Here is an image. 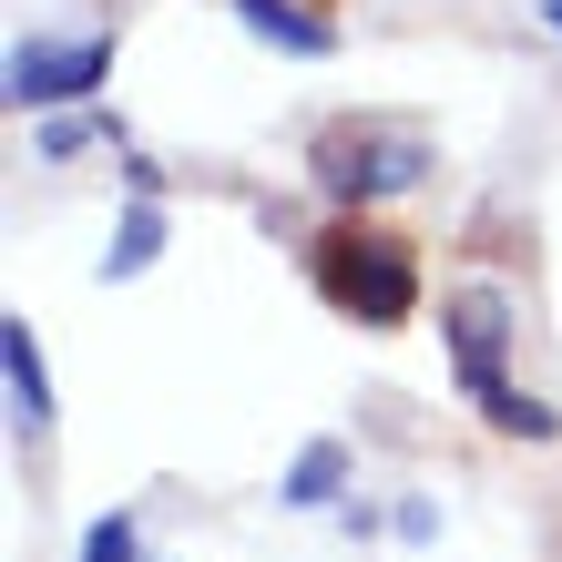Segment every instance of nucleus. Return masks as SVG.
Masks as SVG:
<instances>
[{
    "mask_svg": "<svg viewBox=\"0 0 562 562\" xmlns=\"http://www.w3.org/2000/svg\"><path fill=\"white\" fill-rule=\"evenodd\" d=\"M307 277H317V296H327L348 327H409V317H419V246L400 236V225L358 215V205H348L338 225H317Z\"/></svg>",
    "mask_w": 562,
    "mask_h": 562,
    "instance_id": "f257e3e1",
    "label": "nucleus"
},
{
    "mask_svg": "<svg viewBox=\"0 0 562 562\" xmlns=\"http://www.w3.org/2000/svg\"><path fill=\"white\" fill-rule=\"evenodd\" d=\"M440 327H450V379H460V400H481V419L502 429V440H552V409L532 400V389H502V348H512V296L502 286H460L450 307H440Z\"/></svg>",
    "mask_w": 562,
    "mask_h": 562,
    "instance_id": "f03ea898",
    "label": "nucleus"
},
{
    "mask_svg": "<svg viewBox=\"0 0 562 562\" xmlns=\"http://www.w3.org/2000/svg\"><path fill=\"white\" fill-rule=\"evenodd\" d=\"M307 175L338 194V205H369V194H409L429 175V144L409 134V123H327Z\"/></svg>",
    "mask_w": 562,
    "mask_h": 562,
    "instance_id": "7ed1b4c3",
    "label": "nucleus"
},
{
    "mask_svg": "<svg viewBox=\"0 0 562 562\" xmlns=\"http://www.w3.org/2000/svg\"><path fill=\"white\" fill-rule=\"evenodd\" d=\"M103 72H113V42H21L11 52V103L52 113L72 92H103Z\"/></svg>",
    "mask_w": 562,
    "mask_h": 562,
    "instance_id": "20e7f679",
    "label": "nucleus"
},
{
    "mask_svg": "<svg viewBox=\"0 0 562 562\" xmlns=\"http://www.w3.org/2000/svg\"><path fill=\"white\" fill-rule=\"evenodd\" d=\"M236 21L256 31V42H277L296 61H327L338 52V21H317V11H296V0H236Z\"/></svg>",
    "mask_w": 562,
    "mask_h": 562,
    "instance_id": "39448f33",
    "label": "nucleus"
},
{
    "mask_svg": "<svg viewBox=\"0 0 562 562\" xmlns=\"http://www.w3.org/2000/svg\"><path fill=\"white\" fill-rule=\"evenodd\" d=\"M0 379H11V429H52V379H42V358H31L21 317L0 327Z\"/></svg>",
    "mask_w": 562,
    "mask_h": 562,
    "instance_id": "423d86ee",
    "label": "nucleus"
},
{
    "mask_svg": "<svg viewBox=\"0 0 562 562\" xmlns=\"http://www.w3.org/2000/svg\"><path fill=\"white\" fill-rule=\"evenodd\" d=\"M338 481H348V450L338 440H307V450H296V471H286V502L317 512V502H338Z\"/></svg>",
    "mask_w": 562,
    "mask_h": 562,
    "instance_id": "0eeeda50",
    "label": "nucleus"
},
{
    "mask_svg": "<svg viewBox=\"0 0 562 562\" xmlns=\"http://www.w3.org/2000/svg\"><path fill=\"white\" fill-rule=\"evenodd\" d=\"M154 246H164V205H154V194H134V215H123V236H113V256H103V277H144V267H154Z\"/></svg>",
    "mask_w": 562,
    "mask_h": 562,
    "instance_id": "6e6552de",
    "label": "nucleus"
},
{
    "mask_svg": "<svg viewBox=\"0 0 562 562\" xmlns=\"http://www.w3.org/2000/svg\"><path fill=\"white\" fill-rule=\"evenodd\" d=\"M134 552H144V532H134L123 512H113V521H92V532H82V562H134Z\"/></svg>",
    "mask_w": 562,
    "mask_h": 562,
    "instance_id": "1a4fd4ad",
    "label": "nucleus"
},
{
    "mask_svg": "<svg viewBox=\"0 0 562 562\" xmlns=\"http://www.w3.org/2000/svg\"><path fill=\"white\" fill-rule=\"evenodd\" d=\"M542 31H552V42H562V0H542Z\"/></svg>",
    "mask_w": 562,
    "mask_h": 562,
    "instance_id": "9d476101",
    "label": "nucleus"
}]
</instances>
